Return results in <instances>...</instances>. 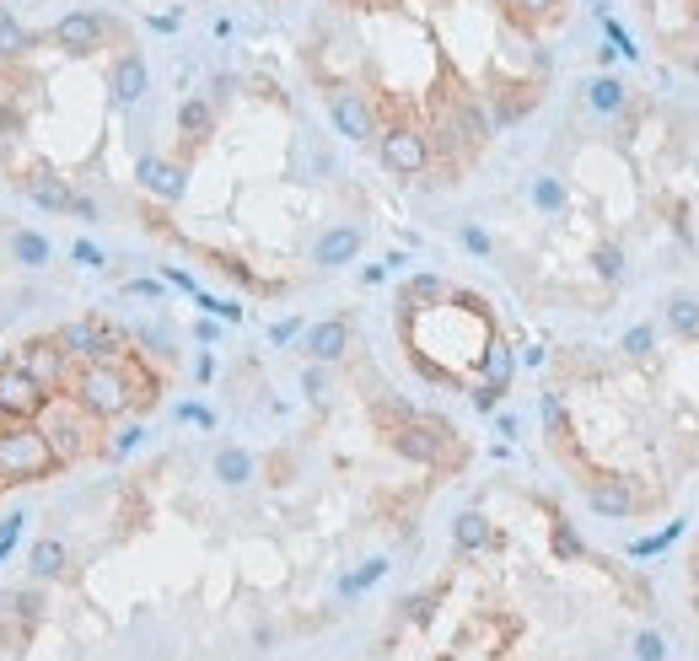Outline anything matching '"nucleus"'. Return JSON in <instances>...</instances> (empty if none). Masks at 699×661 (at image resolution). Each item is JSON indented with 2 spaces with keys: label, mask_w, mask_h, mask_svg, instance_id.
<instances>
[{
  "label": "nucleus",
  "mask_w": 699,
  "mask_h": 661,
  "mask_svg": "<svg viewBox=\"0 0 699 661\" xmlns=\"http://www.w3.org/2000/svg\"><path fill=\"white\" fill-rule=\"evenodd\" d=\"M76 404L92 414V420H119V414H130L135 404H146V393L135 387V377L124 371V355L119 361H92L81 366L76 377Z\"/></svg>",
  "instance_id": "nucleus-1"
},
{
  "label": "nucleus",
  "mask_w": 699,
  "mask_h": 661,
  "mask_svg": "<svg viewBox=\"0 0 699 661\" xmlns=\"http://www.w3.org/2000/svg\"><path fill=\"white\" fill-rule=\"evenodd\" d=\"M60 452L49 447V436L38 430L33 420L27 425H6L0 430V479H17V484H38L49 479V473H60Z\"/></svg>",
  "instance_id": "nucleus-2"
},
{
  "label": "nucleus",
  "mask_w": 699,
  "mask_h": 661,
  "mask_svg": "<svg viewBox=\"0 0 699 661\" xmlns=\"http://www.w3.org/2000/svg\"><path fill=\"white\" fill-rule=\"evenodd\" d=\"M49 387L33 377V371H27L17 355H11V361H0V414H6L11 425H27V420H38V414H44V404H49Z\"/></svg>",
  "instance_id": "nucleus-3"
},
{
  "label": "nucleus",
  "mask_w": 699,
  "mask_h": 661,
  "mask_svg": "<svg viewBox=\"0 0 699 661\" xmlns=\"http://www.w3.org/2000/svg\"><path fill=\"white\" fill-rule=\"evenodd\" d=\"M87 420L92 414L70 398V404H60V398H49L44 404V436H49V447L60 452V463H76V457H87L92 452V441H87Z\"/></svg>",
  "instance_id": "nucleus-4"
},
{
  "label": "nucleus",
  "mask_w": 699,
  "mask_h": 661,
  "mask_svg": "<svg viewBox=\"0 0 699 661\" xmlns=\"http://www.w3.org/2000/svg\"><path fill=\"white\" fill-rule=\"evenodd\" d=\"M108 38H113V17H103V11H65V17L49 27V43L65 49V54H76V60L97 54Z\"/></svg>",
  "instance_id": "nucleus-5"
},
{
  "label": "nucleus",
  "mask_w": 699,
  "mask_h": 661,
  "mask_svg": "<svg viewBox=\"0 0 699 661\" xmlns=\"http://www.w3.org/2000/svg\"><path fill=\"white\" fill-rule=\"evenodd\" d=\"M377 151H382V167L398 172V178H420V172L431 167V140H425V129H415V124L382 129Z\"/></svg>",
  "instance_id": "nucleus-6"
},
{
  "label": "nucleus",
  "mask_w": 699,
  "mask_h": 661,
  "mask_svg": "<svg viewBox=\"0 0 699 661\" xmlns=\"http://www.w3.org/2000/svg\"><path fill=\"white\" fill-rule=\"evenodd\" d=\"M328 119H334V129L345 140H355V146H366V140L377 135V108L361 86H334V92H328Z\"/></svg>",
  "instance_id": "nucleus-7"
},
{
  "label": "nucleus",
  "mask_w": 699,
  "mask_h": 661,
  "mask_svg": "<svg viewBox=\"0 0 699 661\" xmlns=\"http://www.w3.org/2000/svg\"><path fill=\"white\" fill-rule=\"evenodd\" d=\"M60 344L70 350V361H119L124 355V339H119V328H108V323H97V318H76V323H65L60 328Z\"/></svg>",
  "instance_id": "nucleus-8"
},
{
  "label": "nucleus",
  "mask_w": 699,
  "mask_h": 661,
  "mask_svg": "<svg viewBox=\"0 0 699 661\" xmlns=\"http://www.w3.org/2000/svg\"><path fill=\"white\" fill-rule=\"evenodd\" d=\"M17 361H22L27 371H33V377L44 382L49 393H60V387L70 382V350L60 344V334H54V339H27Z\"/></svg>",
  "instance_id": "nucleus-9"
},
{
  "label": "nucleus",
  "mask_w": 699,
  "mask_h": 661,
  "mask_svg": "<svg viewBox=\"0 0 699 661\" xmlns=\"http://www.w3.org/2000/svg\"><path fill=\"white\" fill-rule=\"evenodd\" d=\"M447 436H452L447 425H431V420H404V425L393 430V447L404 452L409 463H425V468H431V463H441V447H447Z\"/></svg>",
  "instance_id": "nucleus-10"
},
{
  "label": "nucleus",
  "mask_w": 699,
  "mask_h": 661,
  "mask_svg": "<svg viewBox=\"0 0 699 661\" xmlns=\"http://www.w3.org/2000/svg\"><path fill=\"white\" fill-rule=\"evenodd\" d=\"M108 86H113V103H119V108H135L140 97H146V86H151V70H146V60H140L135 49H124L119 60H113V76H108Z\"/></svg>",
  "instance_id": "nucleus-11"
},
{
  "label": "nucleus",
  "mask_w": 699,
  "mask_h": 661,
  "mask_svg": "<svg viewBox=\"0 0 699 661\" xmlns=\"http://www.w3.org/2000/svg\"><path fill=\"white\" fill-rule=\"evenodd\" d=\"M22 194L33 199L38 210H54V215H65V210H70V199H76V194L65 189V178H60L54 167H27V172H22Z\"/></svg>",
  "instance_id": "nucleus-12"
},
{
  "label": "nucleus",
  "mask_w": 699,
  "mask_h": 661,
  "mask_svg": "<svg viewBox=\"0 0 699 661\" xmlns=\"http://www.w3.org/2000/svg\"><path fill=\"white\" fill-rule=\"evenodd\" d=\"M587 500H592V511H603V516H635V495H630V479H592L587 484Z\"/></svg>",
  "instance_id": "nucleus-13"
},
{
  "label": "nucleus",
  "mask_w": 699,
  "mask_h": 661,
  "mask_svg": "<svg viewBox=\"0 0 699 661\" xmlns=\"http://www.w3.org/2000/svg\"><path fill=\"white\" fill-rule=\"evenodd\" d=\"M345 350H350V323H345V318H328V323H318V328L307 334V355H312L318 366L339 361Z\"/></svg>",
  "instance_id": "nucleus-14"
},
{
  "label": "nucleus",
  "mask_w": 699,
  "mask_h": 661,
  "mask_svg": "<svg viewBox=\"0 0 699 661\" xmlns=\"http://www.w3.org/2000/svg\"><path fill=\"white\" fill-rule=\"evenodd\" d=\"M33 49H38V33H33V27H22L11 11H0V65H22Z\"/></svg>",
  "instance_id": "nucleus-15"
},
{
  "label": "nucleus",
  "mask_w": 699,
  "mask_h": 661,
  "mask_svg": "<svg viewBox=\"0 0 699 661\" xmlns=\"http://www.w3.org/2000/svg\"><path fill=\"white\" fill-rule=\"evenodd\" d=\"M140 183H146L156 199H183V167L162 162V156H146V162H140Z\"/></svg>",
  "instance_id": "nucleus-16"
},
{
  "label": "nucleus",
  "mask_w": 699,
  "mask_h": 661,
  "mask_svg": "<svg viewBox=\"0 0 699 661\" xmlns=\"http://www.w3.org/2000/svg\"><path fill=\"white\" fill-rule=\"evenodd\" d=\"M361 253V232H355V226H334V232H323L318 237V264L323 269H339V264H350V258Z\"/></svg>",
  "instance_id": "nucleus-17"
},
{
  "label": "nucleus",
  "mask_w": 699,
  "mask_h": 661,
  "mask_svg": "<svg viewBox=\"0 0 699 661\" xmlns=\"http://www.w3.org/2000/svg\"><path fill=\"white\" fill-rule=\"evenodd\" d=\"M452 543H458L463 554H479V549H490V543H495V527H490V516H479V511H463L458 522H452Z\"/></svg>",
  "instance_id": "nucleus-18"
},
{
  "label": "nucleus",
  "mask_w": 699,
  "mask_h": 661,
  "mask_svg": "<svg viewBox=\"0 0 699 661\" xmlns=\"http://www.w3.org/2000/svg\"><path fill=\"white\" fill-rule=\"evenodd\" d=\"M178 129H183V140H205L210 129H216V108H210L205 97H189V103L178 108Z\"/></svg>",
  "instance_id": "nucleus-19"
},
{
  "label": "nucleus",
  "mask_w": 699,
  "mask_h": 661,
  "mask_svg": "<svg viewBox=\"0 0 699 661\" xmlns=\"http://www.w3.org/2000/svg\"><path fill=\"white\" fill-rule=\"evenodd\" d=\"M11 258H17L22 269H44L49 264V242L38 232H17V237H11Z\"/></svg>",
  "instance_id": "nucleus-20"
},
{
  "label": "nucleus",
  "mask_w": 699,
  "mask_h": 661,
  "mask_svg": "<svg viewBox=\"0 0 699 661\" xmlns=\"http://www.w3.org/2000/svg\"><path fill=\"white\" fill-rule=\"evenodd\" d=\"M65 543L60 538H44V543H38V549H33V576L38 581H49V576H60V570H65Z\"/></svg>",
  "instance_id": "nucleus-21"
},
{
  "label": "nucleus",
  "mask_w": 699,
  "mask_h": 661,
  "mask_svg": "<svg viewBox=\"0 0 699 661\" xmlns=\"http://www.w3.org/2000/svg\"><path fill=\"white\" fill-rule=\"evenodd\" d=\"M587 103H592L597 113H619V108H624V86L613 81V76L592 81V86H587Z\"/></svg>",
  "instance_id": "nucleus-22"
},
{
  "label": "nucleus",
  "mask_w": 699,
  "mask_h": 661,
  "mask_svg": "<svg viewBox=\"0 0 699 661\" xmlns=\"http://www.w3.org/2000/svg\"><path fill=\"white\" fill-rule=\"evenodd\" d=\"M248 473H253V457H248V452L232 447V452L216 457V479H221V484H248Z\"/></svg>",
  "instance_id": "nucleus-23"
},
{
  "label": "nucleus",
  "mask_w": 699,
  "mask_h": 661,
  "mask_svg": "<svg viewBox=\"0 0 699 661\" xmlns=\"http://www.w3.org/2000/svg\"><path fill=\"white\" fill-rule=\"evenodd\" d=\"M425 301H447V285L436 275H420V280L404 285V307H425Z\"/></svg>",
  "instance_id": "nucleus-24"
},
{
  "label": "nucleus",
  "mask_w": 699,
  "mask_h": 661,
  "mask_svg": "<svg viewBox=\"0 0 699 661\" xmlns=\"http://www.w3.org/2000/svg\"><path fill=\"white\" fill-rule=\"evenodd\" d=\"M506 11L517 22H549V17H560V0H506Z\"/></svg>",
  "instance_id": "nucleus-25"
},
{
  "label": "nucleus",
  "mask_w": 699,
  "mask_h": 661,
  "mask_svg": "<svg viewBox=\"0 0 699 661\" xmlns=\"http://www.w3.org/2000/svg\"><path fill=\"white\" fill-rule=\"evenodd\" d=\"M484 382H495V387L511 382V350L506 344H490V355H484Z\"/></svg>",
  "instance_id": "nucleus-26"
},
{
  "label": "nucleus",
  "mask_w": 699,
  "mask_h": 661,
  "mask_svg": "<svg viewBox=\"0 0 699 661\" xmlns=\"http://www.w3.org/2000/svg\"><path fill=\"white\" fill-rule=\"evenodd\" d=\"M538 414H544V430H549V436H565V430H570V420H565V398H560V393H544Z\"/></svg>",
  "instance_id": "nucleus-27"
},
{
  "label": "nucleus",
  "mask_w": 699,
  "mask_h": 661,
  "mask_svg": "<svg viewBox=\"0 0 699 661\" xmlns=\"http://www.w3.org/2000/svg\"><path fill=\"white\" fill-rule=\"evenodd\" d=\"M667 323H673L678 334H699V301H673V307H667Z\"/></svg>",
  "instance_id": "nucleus-28"
},
{
  "label": "nucleus",
  "mask_w": 699,
  "mask_h": 661,
  "mask_svg": "<svg viewBox=\"0 0 699 661\" xmlns=\"http://www.w3.org/2000/svg\"><path fill=\"white\" fill-rule=\"evenodd\" d=\"M651 344H656V334H651V328H630V334H624V355L646 361V355H651Z\"/></svg>",
  "instance_id": "nucleus-29"
},
{
  "label": "nucleus",
  "mask_w": 699,
  "mask_h": 661,
  "mask_svg": "<svg viewBox=\"0 0 699 661\" xmlns=\"http://www.w3.org/2000/svg\"><path fill=\"white\" fill-rule=\"evenodd\" d=\"M533 199H538V205H544V210H560V205H565V189H560V183H554V178H538Z\"/></svg>",
  "instance_id": "nucleus-30"
},
{
  "label": "nucleus",
  "mask_w": 699,
  "mask_h": 661,
  "mask_svg": "<svg viewBox=\"0 0 699 661\" xmlns=\"http://www.w3.org/2000/svg\"><path fill=\"white\" fill-rule=\"evenodd\" d=\"M404 613H409L415 624H431V613H436V592H425V597H409V602H404Z\"/></svg>",
  "instance_id": "nucleus-31"
},
{
  "label": "nucleus",
  "mask_w": 699,
  "mask_h": 661,
  "mask_svg": "<svg viewBox=\"0 0 699 661\" xmlns=\"http://www.w3.org/2000/svg\"><path fill=\"white\" fill-rule=\"evenodd\" d=\"M554 549H560L565 559H576V554H581V538H576V533H570V527L560 522V527H554Z\"/></svg>",
  "instance_id": "nucleus-32"
},
{
  "label": "nucleus",
  "mask_w": 699,
  "mask_h": 661,
  "mask_svg": "<svg viewBox=\"0 0 699 661\" xmlns=\"http://www.w3.org/2000/svg\"><path fill=\"white\" fill-rule=\"evenodd\" d=\"M22 522L27 516H6V522H0V554L11 549V543H17V533H22Z\"/></svg>",
  "instance_id": "nucleus-33"
},
{
  "label": "nucleus",
  "mask_w": 699,
  "mask_h": 661,
  "mask_svg": "<svg viewBox=\"0 0 699 661\" xmlns=\"http://www.w3.org/2000/svg\"><path fill=\"white\" fill-rule=\"evenodd\" d=\"M635 656H640V661H662V640H656V635H640V640H635Z\"/></svg>",
  "instance_id": "nucleus-34"
},
{
  "label": "nucleus",
  "mask_w": 699,
  "mask_h": 661,
  "mask_svg": "<svg viewBox=\"0 0 699 661\" xmlns=\"http://www.w3.org/2000/svg\"><path fill=\"white\" fill-rule=\"evenodd\" d=\"M501 393H506V387H495V382H484V387H479V393H474V404H479V409H495V404H501Z\"/></svg>",
  "instance_id": "nucleus-35"
},
{
  "label": "nucleus",
  "mask_w": 699,
  "mask_h": 661,
  "mask_svg": "<svg viewBox=\"0 0 699 661\" xmlns=\"http://www.w3.org/2000/svg\"><path fill=\"white\" fill-rule=\"evenodd\" d=\"M597 269L613 280V275H619V253H613V248H597Z\"/></svg>",
  "instance_id": "nucleus-36"
},
{
  "label": "nucleus",
  "mask_w": 699,
  "mask_h": 661,
  "mask_svg": "<svg viewBox=\"0 0 699 661\" xmlns=\"http://www.w3.org/2000/svg\"><path fill=\"white\" fill-rule=\"evenodd\" d=\"M463 242H468V248H474V253H490V237H484L479 226H463Z\"/></svg>",
  "instance_id": "nucleus-37"
},
{
  "label": "nucleus",
  "mask_w": 699,
  "mask_h": 661,
  "mask_svg": "<svg viewBox=\"0 0 699 661\" xmlns=\"http://www.w3.org/2000/svg\"><path fill=\"white\" fill-rule=\"evenodd\" d=\"M76 258H81V264H87V269H103V253H97L92 242H76Z\"/></svg>",
  "instance_id": "nucleus-38"
},
{
  "label": "nucleus",
  "mask_w": 699,
  "mask_h": 661,
  "mask_svg": "<svg viewBox=\"0 0 699 661\" xmlns=\"http://www.w3.org/2000/svg\"><path fill=\"white\" fill-rule=\"evenodd\" d=\"M17 608H22V619H38V592H22Z\"/></svg>",
  "instance_id": "nucleus-39"
},
{
  "label": "nucleus",
  "mask_w": 699,
  "mask_h": 661,
  "mask_svg": "<svg viewBox=\"0 0 699 661\" xmlns=\"http://www.w3.org/2000/svg\"><path fill=\"white\" fill-rule=\"evenodd\" d=\"M135 441H140V430H119V441H113V452H130Z\"/></svg>",
  "instance_id": "nucleus-40"
},
{
  "label": "nucleus",
  "mask_w": 699,
  "mask_h": 661,
  "mask_svg": "<svg viewBox=\"0 0 699 661\" xmlns=\"http://www.w3.org/2000/svg\"><path fill=\"white\" fill-rule=\"evenodd\" d=\"M694 33H699V11H694Z\"/></svg>",
  "instance_id": "nucleus-41"
},
{
  "label": "nucleus",
  "mask_w": 699,
  "mask_h": 661,
  "mask_svg": "<svg viewBox=\"0 0 699 661\" xmlns=\"http://www.w3.org/2000/svg\"><path fill=\"white\" fill-rule=\"evenodd\" d=\"M0 430H6V414H0Z\"/></svg>",
  "instance_id": "nucleus-42"
},
{
  "label": "nucleus",
  "mask_w": 699,
  "mask_h": 661,
  "mask_svg": "<svg viewBox=\"0 0 699 661\" xmlns=\"http://www.w3.org/2000/svg\"><path fill=\"white\" fill-rule=\"evenodd\" d=\"M0 490H6V479H0Z\"/></svg>",
  "instance_id": "nucleus-43"
},
{
  "label": "nucleus",
  "mask_w": 699,
  "mask_h": 661,
  "mask_svg": "<svg viewBox=\"0 0 699 661\" xmlns=\"http://www.w3.org/2000/svg\"><path fill=\"white\" fill-rule=\"evenodd\" d=\"M694 70H699V60H694Z\"/></svg>",
  "instance_id": "nucleus-44"
}]
</instances>
